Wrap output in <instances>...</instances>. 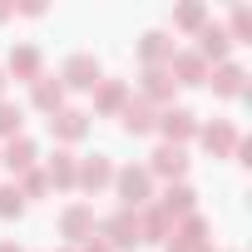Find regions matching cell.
Instances as JSON below:
<instances>
[{
  "instance_id": "obj_29",
  "label": "cell",
  "mask_w": 252,
  "mask_h": 252,
  "mask_svg": "<svg viewBox=\"0 0 252 252\" xmlns=\"http://www.w3.org/2000/svg\"><path fill=\"white\" fill-rule=\"evenodd\" d=\"M89 252H109V247H99V242H94V247H89Z\"/></svg>"
},
{
  "instance_id": "obj_3",
  "label": "cell",
  "mask_w": 252,
  "mask_h": 252,
  "mask_svg": "<svg viewBox=\"0 0 252 252\" xmlns=\"http://www.w3.org/2000/svg\"><path fill=\"white\" fill-rule=\"evenodd\" d=\"M60 232H64L69 242H84V237H94V208H89V203H74V208H64V213H60Z\"/></svg>"
},
{
  "instance_id": "obj_23",
  "label": "cell",
  "mask_w": 252,
  "mask_h": 252,
  "mask_svg": "<svg viewBox=\"0 0 252 252\" xmlns=\"http://www.w3.org/2000/svg\"><path fill=\"white\" fill-rule=\"evenodd\" d=\"M20 124H25V114H20L15 104H0V134H10V139H20Z\"/></svg>"
},
{
  "instance_id": "obj_9",
  "label": "cell",
  "mask_w": 252,
  "mask_h": 252,
  "mask_svg": "<svg viewBox=\"0 0 252 252\" xmlns=\"http://www.w3.org/2000/svg\"><path fill=\"white\" fill-rule=\"evenodd\" d=\"M188 168V158H183V149H173V144H163V149H154V163H149V173H163V178H178Z\"/></svg>"
},
{
  "instance_id": "obj_18",
  "label": "cell",
  "mask_w": 252,
  "mask_h": 252,
  "mask_svg": "<svg viewBox=\"0 0 252 252\" xmlns=\"http://www.w3.org/2000/svg\"><path fill=\"white\" fill-rule=\"evenodd\" d=\"M173 69L183 74V84H203V74H208V60H203V55H173Z\"/></svg>"
},
{
  "instance_id": "obj_24",
  "label": "cell",
  "mask_w": 252,
  "mask_h": 252,
  "mask_svg": "<svg viewBox=\"0 0 252 252\" xmlns=\"http://www.w3.org/2000/svg\"><path fill=\"white\" fill-rule=\"evenodd\" d=\"M168 232V213L163 208H154L149 218H144V227H139V237H163Z\"/></svg>"
},
{
  "instance_id": "obj_7",
  "label": "cell",
  "mask_w": 252,
  "mask_h": 252,
  "mask_svg": "<svg viewBox=\"0 0 252 252\" xmlns=\"http://www.w3.org/2000/svg\"><path fill=\"white\" fill-rule=\"evenodd\" d=\"M104 232H109V242L114 247H139L144 237H139V218L134 213H114L109 222H104Z\"/></svg>"
},
{
  "instance_id": "obj_4",
  "label": "cell",
  "mask_w": 252,
  "mask_h": 252,
  "mask_svg": "<svg viewBox=\"0 0 252 252\" xmlns=\"http://www.w3.org/2000/svg\"><path fill=\"white\" fill-rule=\"evenodd\" d=\"M74 183H79V188H89V193H99L104 183H114V163H109V154L84 158V163H79V173H74Z\"/></svg>"
},
{
  "instance_id": "obj_10",
  "label": "cell",
  "mask_w": 252,
  "mask_h": 252,
  "mask_svg": "<svg viewBox=\"0 0 252 252\" xmlns=\"http://www.w3.org/2000/svg\"><path fill=\"white\" fill-rule=\"evenodd\" d=\"M139 55L149 60V69H158V60H173V45H168L163 30H149V35L139 40Z\"/></svg>"
},
{
  "instance_id": "obj_21",
  "label": "cell",
  "mask_w": 252,
  "mask_h": 252,
  "mask_svg": "<svg viewBox=\"0 0 252 252\" xmlns=\"http://www.w3.org/2000/svg\"><path fill=\"white\" fill-rule=\"evenodd\" d=\"M213 89H218V94H242V69H237V64H222V69L213 74Z\"/></svg>"
},
{
  "instance_id": "obj_6",
  "label": "cell",
  "mask_w": 252,
  "mask_h": 252,
  "mask_svg": "<svg viewBox=\"0 0 252 252\" xmlns=\"http://www.w3.org/2000/svg\"><path fill=\"white\" fill-rule=\"evenodd\" d=\"M158 129L168 134V144H173V149H183V139H193V134H198V119H193L188 109H168V114L158 119Z\"/></svg>"
},
{
  "instance_id": "obj_15",
  "label": "cell",
  "mask_w": 252,
  "mask_h": 252,
  "mask_svg": "<svg viewBox=\"0 0 252 252\" xmlns=\"http://www.w3.org/2000/svg\"><path fill=\"white\" fill-rule=\"evenodd\" d=\"M203 144H208L213 154H227V149H237V129H232V124H208V129H203Z\"/></svg>"
},
{
  "instance_id": "obj_19",
  "label": "cell",
  "mask_w": 252,
  "mask_h": 252,
  "mask_svg": "<svg viewBox=\"0 0 252 252\" xmlns=\"http://www.w3.org/2000/svg\"><path fill=\"white\" fill-rule=\"evenodd\" d=\"M25 213V193H20V183H0V218H20Z\"/></svg>"
},
{
  "instance_id": "obj_13",
  "label": "cell",
  "mask_w": 252,
  "mask_h": 252,
  "mask_svg": "<svg viewBox=\"0 0 252 252\" xmlns=\"http://www.w3.org/2000/svg\"><path fill=\"white\" fill-rule=\"evenodd\" d=\"M154 124H158V119H154L149 104H124V134H149Z\"/></svg>"
},
{
  "instance_id": "obj_25",
  "label": "cell",
  "mask_w": 252,
  "mask_h": 252,
  "mask_svg": "<svg viewBox=\"0 0 252 252\" xmlns=\"http://www.w3.org/2000/svg\"><path fill=\"white\" fill-rule=\"evenodd\" d=\"M173 20H178V25H183V30H198V25H203V20H208V10H203V5H183V10H178V15H173Z\"/></svg>"
},
{
  "instance_id": "obj_26",
  "label": "cell",
  "mask_w": 252,
  "mask_h": 252,
  "mask_svg": "<svg viewBox=\"0 0 252 252\" xmlns=\"http://www.w3.org/2000/svg\"><path fill=\"white\" fill-rule=\"evenodd\" d=\"M20 193H25V203H30V198H40V193H50V178L30 168V173H25V188H20Z\"/></svg>"
},
{
  "instance_id": "obj_8",
  "label": "cell",
  "mask_w": 252,
  "mask_h": 252,
  "mask_svg": "<svg viewBox=\"0 0 252 252\" xmlns=\"http://www.w3.org/2000/svg\"><path fill=\"white\" fill-rule=\"evenodd\" d=\"M10 74L15 79H40V50L35 45H20V50H10Z\"/></svg>"
},
{
  "instance_id": "obj_17",
  "label": "cell",
  "mask_w": 252,
  "mask_h": 252,
  "mask_svg": "<svg viewBox=\"0 0 252 252\" xmlns=\"http://www.w3.org/2000/svg\"><path fill=\"white\" fill-rule=\"evenodd\" d=\"M227 50H232V40H227V30H218V25H208V30H203V45H198V55H203V60H208V55H213V60H222Z\"/></svg>"
},
{
  "instance_id": "obj_22",
  "label": "cell",
  "mask_w": 252,
  "mask_h": 252,
  "mask_svg": "<svg viewBox=\"0 0 252 252\" xmlns=\"http://www.w3.org/2000/svg\"><path fill=\"white\" fill-rule=\"evenodd\" d=\"M168 89H173L168 69H149V74H144V94H149V99H168Z\"/></svg>"
},
{
  "instance_id": "obj_11",
  "label": "cell",
  "mask_w": 252,
  "mask_h": 252,
  "mask_svg": "<svg viewBox=\"0 0 252 252\" xmlns=\"http://www.w3.org/2000/svg\"><path fill=\"white\" fill-rule=\"evenodd\" d=\"M124 99H129V84H119V79H99L94 84V104L99 109L114 114V109H124Z\"/></svg>"
},
{
  "instance_id": "obj_27",
  "label": "cell",
  "mask_w": 252,
  "mask_h": 252,
  "mask_svg": "<svg viewBox=\"0 0 252 252\" xmlns=\"http://www.w3.org/2000/svg\"><path fill=\"white\" fill-rule=\"evenodd\" d=\"M247 25H252V10H237V15H232V35L242 40V35H247ZM232 35H227V40H232Z\"/></svg>"
},
{
  "instance_id": "obj_12",
  "label": "cell",
  "mask_w": 252,
  "mask_h": 252,
  "mask_svg": "<svg viewBox=\"0 0 252 252\" xmlns=\"http://www.w3.org/2000/svg\"><path fill=\"white\" fill-rule=\"evenodd\" d=\"M60 99H64V84L60 79H35V109H45V114H60Z\"/></svg>"
},
{
  "instance_id": "obj_30",
  "label": "cell",
  "mask_w": 252,
  "mask_h": 252,
  "mask_svg": "<svg viewBox=\"0 0 252 252\" xmlns=\"http://www.w3.org/2000/svg\"><path fill=\"white\" fill-rule=\"evenodd\" d=\"M0 89H5V69H0Z\"/></svg>"
},
{
  "instance_id": "obj_16",
  "label": "cell",
  "mask_w": 252,
  "mask_h": 252,
  "mask_svg": "<svg viewBox=\"0 0 252 252\" xmlns=\"http://www.w3.org/2000/svg\"><path fill=\"white\" fill-rule=\"evenodd\" d=\"M74 173H79V163H74L69 154H55V158H50V168H45L50 188H55V183H60V188H69V183H74Z\"/></svg>"
},
{
  "instance_id": "obj_28",
  "label": "cell",
  "mask_w": 252,
  "mask_h": 252,
  "mask_svg": "<svg viewBox=\"0 0 252 252\" xmlns=\"http://www.w3.org/2000/svg\"><path fill=\"white\" fill-rule=\"evenodd\" d=\"M0 252H20V247H15V242H0Z\"/></svg>"
},
{
  "instance_id": "obj_2",
  "label": "cell",
  "mask_w": 252,
  "mask_h": 252,
  "mask_svg": "<svg viewBox=\"0 0 252 252\" xmlns=\"http://www.w3.org/2000/svg\"><path fill=\"white\" fill-rule=\"evenodd\" d=\"M60 79H64V89H94V84H99V60H94L89 50H74V55L64 60Z\"/></svg>"
},
{
  "instance_id": "obj_20",
  "label": "cell",
  "mask_w": 252,
  "mask_h": 252,
  "mask_svg": "<svg viewBox=\"0 0 252 252\" xmlns=\"http://www.w3.org/2000/svg\"><path fill=\"white\" fill-rule=\"evenodd\" d=\"M193 198H198V193H193L188 183H178V188L163 193V213H168V218H173V213H193Z\"/></svg>"
},
{
  "instance_id": "obj_14",
  "label": "cell",
  "mask_w": 252,
  "mask_h": 252,
  "mask_svg": "<svg viewBox=\"0 0 252 252\" xmlns=\"http://www.w3.org/2000/svg\"><path fill=\"white\" fill-rule=\"evenodd\" d=\"M5 163H10L15 173H30V163H35V144H30L25 134L10 139V144H5Z\"/></svg>"
},
{
  "instance_id": "obj_1",
  "label": "cell",
  "mask_w": 252,
  "mask_h": 252,
  "mask_svg": "<svg viewBox=\"0 0 252 252\" xmlns=\"http://www.w3.org/2000/svg\"><path fill=\"white\" fill-rule=\"evenodd\" d=\"M114 183H119V198H124V213H134V208H144V203H149V188H154V173H149V168H124V173H114Z\"/></svg>"
},
{
  "instance_id": "obj_5",
  "label": "cell",
  "mask_w": 252,
  "mask_h": 252,
  "mask_svg": "<svg viewBox=\"0 0 252 252\" xmlns=\"http://www.w3.org/2000/svg\"><path fill=\"white\" fill-rule=\"evenodd\" d=\"M50 134H55V139H64V144H79V139L89 134V119H84L79 109H60V114L50 119Z\"/></svg>"
}]
</instances>
